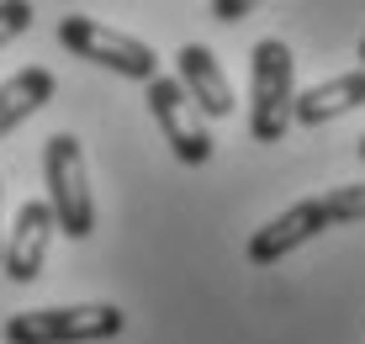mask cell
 <instances>
[{
    "instance_id": "8992f818",
    "label": "cell",
    "mask_w": 365,
    "mask_h": 344,
    "mask_svg": "<svg viewBox=\"0 0 365 344\" xmlns=\"http://www.w3.org/2000/svg\"><path fill=\"white\" fill-rule=\"evenodd\" d=\"M148 117L159 122V133H165L170 154L180 164H207L212 159V133H207V117L185 101V91L175 80H148Z\"/></svg>"
},
{
    "instance_id": "6da1fadb",
    "label": "cell",
    "mask_w": 365,
    "mask_h": 344,
    "mask_svg": "<svg viewBox=\"0 0 365 344\" xmlns=\"http://www.w3.org/2000/svg\"><path fill=\"white\" fill-rule=\"evenodd\" d=\"M360 212H365V191L360 186H334V191H323V196H307V201H297V207H286L281 218H270L265 228H255L244 254H249V265L270 270V265H281L286 254H297L302 244H312V238L329 233V228L360 223Z\"/></svg>"
},
{
    "instance_id": "5b68a950",
    "label": "cell",
    "mask_w": 365,
    "mask_h": 344,
    "mask_svg": "<svg viewBox=\"0 0 365 344\" xmlns=\"http://www.w3.org/2000/svg\"><path fill=\"white\" fill-rule=\"evenodd\" d=\"M58 43L69 48L74 59H85V64H101V69H111V74H122V80H159V54L148 43H138V37L128 32H117V27H106V21H96V16H58Z\"/></svg>"
},
{
    "instance_id": "3957f363",
    "label": "cell",
    "mask_w": 365,
    "mask_h": 344,
    "mask_svg": "<svg viewBox=\"0 0 365 344\" xmlns=\"http://www.w3.org/2000/svg\"><path fill=\"white\" fill-rule=\"evenodd\" d=\"M128 328L117 302H69V308H32L6 318V344H101Z\"/></svg>"
},
{
    "instance_id": "52a82bcc",
    "label": "cell",
    "mask_w": 365,
    "mask_h": 344,
    "mask_svg": "<svg viewBox=\"0 0 365 344\" xmlns=\"http://www.w3.org/2000/svg\"><path fill=\"white\" fill-rule=\"evenodd\" d=\"M48 244H53V218H48V207L43 201H21L11 233L0 238V265H6V275L16 286H32L37 275H43Z\"/></svg>"
},
{
    "instance_id": "8fae6325",
    "label": "cell",
    "mask_w": 365,
    "mask_h": 344,
    "mask_svg": "<svg viewBox=\"0 0 365 344\" xmlns=\"http://www.w3.org/2000/svg\"><path fill=\"white\" fill-rule=\"evenodd\" d=\"M32 16H37V11L27 6V0H6V6H0V48H6L11 37L27 32V27H32Z\"/></svg>"
},
{
    "instance_id": "277c9868",
    "label": "cell",
    "mask_w": 365,
    "mask_h": 344,
    "mask_svg": "<svg viewBox=\"0 0 365 344\" xmlns=\"http://www.w3.org/2000/svg\"><path fill=\"white\" fill-rule=\"evenodd\" d=\"M292 101H297V59L281 37L255 43V69H249V133L255 143H281L292 127Z\"/></svg>"
},
{
    "instance_id": "ba28073f",
    "label": "cell",
    "mask_w": 365,
    "mask_h": 344,
    "mask_svg": "<svg viewBox=\"0 0 365 344\" xmlns=\"http://www.w3.org/2000/svg\"><path fill=\"white\" fill-rule=\"evenodd\" d=\"M175 69H180L175 85L185 91V101H191L201 117H228L233 111V85H228V74H222V64L207 43H180Z\"/></svg>"
},
{
    "instance_id": "4fadbf2b",
    "label": "cell",
    "mask_w": 365,
    "mask_h": 344,
    "mask_svg": "<svg viewBox=\"0 0 365 344\" xmlns=\"http://www.w3.org/2000/svg\"><path fill=\"white\" fill-rule=\"evenodd\" d=\"M0 238H6V228H0Z\"/></svg>"
},
{
    "instance_id": "30bf717a",
    "label": "cell",
    "mask_w": 365,
    "mask_h": 344,
    "mask_svg": "<svg viewBox=\"0 0 365 344\" xmlns=\"http://www.w3.org/2000/svg\"><path fill=\"white\" fill-rule=\"evenodd\" d=\"M53 96H58V80H53V69H43V64H27L21 74H11V80L0 85V138H11Z\"/></svg>"
},
{
    "instance_id": "7a4b0ae2",
    "label": "cell",
    "mask_w": 365,
    "mask_h": 344,
    "mask_svg": "<svg viewBox=\"0 0 365 344\" xmlns=\"http://www.w3.org/2000/svg\"><path fill=\"white\" fill-rule=\"evenodd\" d=\"M43 181H48V218H53V233L64 238H91L96 233V196H91V175H85V148L74 133H53L43 148Z\"/></svg>"
},
{
    "instance_id": "9c48e42d",
    "label": "cell",
    "mask_w": 365,
    "mask_h": 344,
    "mask_svg": "<svg viewBox=\"0 0 365 344\" xmlns=\"http://www.w3.org/2000/svg\"><path fill=\"white\" fill-rule=\"evenodd\" d=\"M365 101V69H349V74H334V80L312 85V91H297L292 101V122L302 127H323L334 117H344V111H355Z\"/></svg>"
},
{
    "instance_id": "7c38bea8",
    "label": "cell",
    "mask_w": 365,
    "mask_h": 344,
    "mask_svg": "<svg viewBox=\"0 0 365 344\" xmlns=\"http://www.w3.org/2000/svg\"><path fill=\"white\" fill-rule=\"evenodd\" d=\"M212 16H217V21H244V16H249V0H217V6H212Z\"/></svg>"
}]
</instances>
